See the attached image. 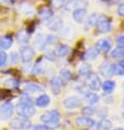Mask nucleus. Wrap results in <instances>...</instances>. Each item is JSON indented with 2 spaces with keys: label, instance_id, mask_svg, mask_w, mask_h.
<instances>
[{
  "label": "nucleus",
  "instance_id": "38",
  "mask_svg": "<svg viewBox=\"0 0 124 130\" xmlns=\"http://www.w3.org/2000/svg\"><path fill=\"white\" fill-rule=\"evenodd\" d=\"M108 113H109V110H108V108H100L97 111V115L99 116L100 118H107Z\"/></svg>",
  "mask_w": 124,
  "mask_h": 130
},
{
  "label": "nucleus",
  "instance_id": "33",
  "mask_svg": "<svg viewBox=\"0 0 124 130\" xmlns=\"http://www.w3.org/2000/svg\"><path fill=\"white\" fill-rule=\"evenodd\" d=\"M5 85L9 88H17L19 86V80L15 78H8L5 80Z\"/></svg>",
  "mask_w": 124,
  "mask_h": 130
},
{
  "label": "nucleus",
  "instance_id": "5",
  "mask_svg": "<svg viewBox=\"0 0 124 130\" xmlns=\"http://www.w3.org/2000/svg\"><path fill=\"white\" fill-rule=\"evenodd\" d=\"M86 82H87L88 87L91 90H94V92H98L101 88V84H102L100 80V77L96 73H92V72L88 76H86Z\"/></svg>",
  "mask_w": 124,
  "mask_h": 130
},
{
  "label": "nucleus",
  "instance_id": "24",
  "mask_svg": "<svg viewBox=\"0 0 124 130\" xmlns=\"http://www.w3.org/2000/svg\"><path fill=\"white\" fill-rule=\"evenodd\" d=\"M96 125L98 126V130H111L112 129V121L108 118H102L99 122H96Z\"/></svg>",
  "mask_w": 124,
  "mask_h": 130
},
{
  "label": "nucleus",
  "instance_id": "39",
  "mask_svg": "<svg viewBox=\"0 0 124 130\" xmlns=\"http://www.w3.org/2000/svg\"><path fill=\"white\" fill-rule=\"evenodd\" d=\"M20 102H21V103H25V104H32V105H33V99H32L29 95H27V94L21 97V98H20Z\"/></svg>",
  "mask_w": 124,
  "mask_h": 130
},
{
  "label": "nucleus",
  "instance_id": "21",
  "mask_svg": "<svg viewBox=\"0 0 124 130\" xmlns=\"http://www.w3.org/2000/svg\"><path fill=\"white\" fill-rule=\"evenodd\" d=\"M13 40L10 35H4L0 38V48L1 50H9L12 46Z\"/></svg>",
  "mask_w": 124,
  "mask_h": 130
},
{
  "label": "nucleus",
  "instance_id": "15",
  "mask_svg": "<svg viewBox=\"0 0 124 130\" xmlns=\"http://www.w3.org/2000/svg\"><path fill=\"white\" fill-rule=\"evenodd\" d=\"M65 85V83L63 82V79L60 77H57L55 76L51 79V90L54 95H58L60 93V88L61 86Z\"/></svg>",
  "mask_w": 124,
  "mask_h": 130
},
{
  "label": "nucleus",
  "instance_id": "34",
  "mask_svg": "<svg viewBox=\"0 0 124 130\" xmlns=\"http://www.w3.org/2000/svg\"><path fill=\"white\" fill-rule=\"evenodd\" d=\"M97 112V110H96V108H94L93 106H90V105H88V106H86V107H84L82 108V113L85 116H92L93 113H96Z\"/></svg>",
  "mask_w": 124,
  "mask_h": 130
},
{
  "label": "nucleus",
  "instance_id": "20",
  "mask_svg": "<svg viewBox=\"0 0 124 130\" xmlns=\"http://www.w3.org/2000/svg\"><path fill=\"white\" fill-rule=\"evenodd\" d=\"M69 51H70V48H69L68 45H66V44H59V45H57L56 48H55L54 53L58 57H65V56H67V55H68Z\"/></svg>",
  "mask_w": 124,
  "mask_h": 130
},
{
  "label": "nucleus",
  "instance_id": "14",
  "mask_svg": "<svg viewBox=\"0 0 124 130\" xmlns=\"http://www.w3.org/2000/svg\"><path fill=\"white\" fill-rule=\"evenodd\" d=\"M23 92L27 94V95L28 94H36V93L44 92V88L36 83H28V84H24Z\"/></svg>",
  "mask_w": 124,
  "mask_h": 130
},
{
  "label": "nucleus",
  "instance_id": "1",
  "mask_svg": "<svg viewBox=\"0 0 124 130\" xmlns=\"http://www.w3.org/2000/svg\"><path fill=\"white\" fill-rule=\"evenodd\" d=\"M41 121L44 123V125L48 126L50 129L56 128L59 123L60 120V113L58 110L56 109H52V110H46L41 115L40 117Z\"/></svg>",
  "mask_w": 124,
  "mask_h": 130
},
{
  "label": "nucleus",
  "instance_id": "41",
  "mask_svg": "<svg viewBox=\"0 0 124 130\" xmlns=\"http://www.w3.org/2000/svg\"><path fill=\"white\" fill-rule=\"evenodd\" d=\"M116 12H117V14L120 15V17H122L124 18V2H121V4L117 6V8H116Z\"/></svg>",
  "mask_w": 124,
  "mask_h": 130
},
{
  "label": "nucleus",
  "instance_id": "8",
  "mask_svg": "<svg viewBox=\"0 0 124 130\" xmlns=\"http://www.w3.org/2000/svg\"><path fill=\"white\" fill-rule=\"evenodd\" d=\"M115 67L116 64L114 63H109V62H103L102 64L100 65L99 72L103 77H111L112 75H114V72H115Z\"/></svg>",
  "mask_w": 124,
  "mask_h": 130
},
{
  "label": "nucleus",
  "instance_id": "6",
  "mask_svg": "<svg viewBox=\"0 0 124 130\" xmlns=\"http://www.w3.org/2000/svg\"><path fill=\"white\" fill-rule=\"evenodd\" d=\"M35 51L30 45H24L20 48V58L23 63H29L34 58Z\"/></svg>",
  "mask_w": 124,
  "mask_h": 130
},
{
  "label": "nucleus",
  "instance_id": "22",
  "mask_svg": "<svg viewBox=\"0 0 124 130\" xmlns=\"http://www.w3.org/2000/svg\"><path fill=\"white\" fill-rule=\"evenodd\" d=\"M115 86H116V84L112 79H106L101 84V88L103 89V92L106 94H111L113 92V89L115 88Z\"/></svg>",
  "mask_w": 124,
  "mask_h": 130
},
{
  "label": "nucleus",
  "instance_id": "36",
  "mask_svg": "<svg viewBox=\"0 0 124 130\" xmlns=\"http://www.w3.org/2000/svg\"><path fill=\"white\" fill-rule=\"evenodd\" d=\"M57 42V38L55 37V35H46L45 37V44L46 45H52V44H55Z\"/></svg>",
  "mask_w": 124,
  "mask_h": 130
},
{
  "label": "nucleus",
  "instance_id": "37",
  "mask_svg": "<svg viewBox=\"0 0 124 130\" xmlns=\"http://www.w3.org/2000/svg\"><path fill=\"white\" fill-rule=\"evenodd\" d=\"M29 130H51L50 128H48V126L46 125H35V126H32L29 128Z\"/></svg>",
  "mask_w": 124,
  "mask_h": 130
},
{
  "label": "nucleus",
  "instance_id": "19",
  "mask_svg": "<svg viewBox=\"0 0 124 130\" xmlns=\"http://www.w3.org/2000/svg\"><path fill=\"white\" fill-rule=\"evenodd\" d=\"M34 103H35V105H36L37 107H42V108H44V107H47L48 105H50L51 98H50V96L48 95H46V94H41V95L34 100Z\"/></svg>",
  "mask_w": 124,
  "mask_h": 130
},
{
  "label": "nucleus",
  "instance_id": "45",
  "mask_svg": "<svg viewBox=\"0 0 124 130\" xmlns=\"http://www.w3.org/2000/svg\"><path fill=\"white\" fill-rule=\"evenodd\" d=\"M119 65H120L121 67H123V69H124V57H123V58H121V60H120Z\"/></svg>",
  "mask_w": 124,
  "mask_h": 130
},
{
  "label": "nucleus",
  "instance_id": "40",
  "mask_svg": "<svg viewBox=\"0 0 124 130\" xmlns=\"http://www.w3.org/2000/svg\"><path fill=\"white\" fill-rule=\"evenodd\" d=\"M10 58L12 63H18L19 60H20V54H18V52H11Z\"/></svg>",
  "mask_w": 124,
  "mask_h": 130
},
{
  "label": "nucleus",
  "instance_id": "46",
  "mask_svg": "<svg viewBox=\"0 0 124 130\" xmlns=\"http://www.w3.org/2000/svg\"><path fill=\"white\" fill-rule=\"evenodd\" d=\"M111 130H124L123 127H117V128H114V129H111Z\"/></svg>",
  "mask_w": 124,
  "mask_h": 130
},
{
  "label": "nucleus",
  "instance_id": "11",
  "mask_svg": "<svg viewBox=\"0 0 124 130\" xmlns=\"http://www.w3.org/2000/svg\"><path fill=\"white\" fill-rule=\"evenodd\" d=\"M76 125L79 128H91L96 125V121L89 116H80L76 118Z\"/></svg>",
  "mask_w": 124,
  "mask_h": 130
},
{
  "label": "nucleus",
  "instance_id": "32",
  "mask_svg": "<svg viewBox=\"0 0 124 130\" xmlns=\"http://www.w3.org/2000/svg\"><path fill=\"white\" fill-rule=\"evenodd\" d=\"M59 77L64 80H68L71 78V72L68 69H61L59 71Z\"/></svg>",
  "mask_w": 124,
  "mask_h": 130
},
{
  "label": "nucleus",
  "instance_id": "4",
  "mask_svg": "<svg viewBox=\"0 0 124 130\" xmlns=\"http://www.w3.org/2000/svg\"><path fill=\"white\" fill-rule=\"evenodd\" d=\"M10 127L13 130H25L31 127V121H30V119L22 118V117L13 118L10 121Z\"/></svg>",
  "mask_w": 124,
  "mask_h": 130
},
{
  "label": "nucleus",
  "instance_id": "7",
  "mask_svg": "<svg viewBox=\"0 0 124 130\" xmlns=\"http://www.w3.org/2000/svg\"><path fill=\"white\" fill-rule=\"evenodd\" d=\"M14 111V107L11 102H7L0 105V119H9L11 118Z\"/></svg>",
  "mask_w": 124,
  "mask_h": 130
},
{
  "label": "nucleus",
  "instance_id": "47",
  "mask_svg": "<svg viewBox=\"0 0 124 130\" xmlns=\"http://www.w3.org/2000/svg\"><path fill=\"white\" fill-rule=\"evenodd\" d=\"M0 1H1V2H9L10 0H0Z\"/></svg>",
  "mask_w": 124,
  "mask_h": 130
},
{
  "label": "nucleus",
  "instance_id": "49",
  "mask_svg": "<svg viewBox=\"0 0 124 130\" xmlns=\"http://www.w3.org/2000/svg\"><path fill=\"white\" fill-rule=\"evenodd\" d=\"M122 119H123V120H124V111H123V112H122Z\"/></svg>",
  "mask_w": 124,
  "mask_h": 130
},
{
  "label": "nucleus",
  "instance_id": "28",
  "mask_svg": "<svg viewBox=\"0 0 124 130\" xmlns=\"http://www.w3.org/2000/svg\"><path fill=\"white\" fill-rule=\"evenodd\" d=\"M17 40L19 43H21V44H27L28 42H29V34H28V32L25 31V30H21V31H19L18 32V34H17Z\"/></svg>",
  "mask_w": 124,
  "mask_h": 130
},
{
  "label": "nucleus",
  "instance_id": "23",
  "mask_svg": "<svg viewBox=\"0 0 124 130\" xmlns=\"http://www.w3.org/2000/svg\"><path fill=\"white\" fill-rule=\"evenodd\" d=\"M99 55V52L97 51L96 47H90L89 50H87L86 52L84 53L82 55V58L85 61H92V60H96Z\"/></svg>",
  "mask_w": 124,
  "mask_h": 130
},
{
  "label": "nucleus",
  "instance_id": "13",
  "mask_svg": "<svg viewBox=\"0 0 124 130\" xmlns=\"http://www.w3.org/2000/svg\"><path fill=\"white\" fill-rule=\"evenodd\" d=\"M88 6L87 0H68L65 5L67 10H76L80 8H86Z\"/></svg>",
  "mask_w": 124,
  "mask_h": 130
},
{
  "label": "nucleus",
  "instance_id": "9",
  "mask_svg": "<svg viewBox=\"0 0 124 130\" xmlns=\"http://www.w3.org/2000/svg\"><path fill=\"white\" fill-rule=\"evenodd\" d=\"M63 105L65 108H67V109H76L81 105V99L78 96L71 95L64 99Z\"/></svg>",
  "mask_w": 124,
  "mask_h": 130
},
{
  "label": "nucleus",
  "instance_id": "16",
  "mask_svg": "<svg viewBox=\"0 0 124 130\" xmlns=\"http://www.w3.org/2000/svg\"><path fill=\"white\" fill-rule=\"evenodd\" d=\"M87 15V9L86 8H80V9H76L73 10V19L77 23H82L86 19Z\"/></svg>",
  "mask_w": 124,
  "mask_h": 130
},
{
  "label": "nucleus",
  "instance_id": "30",
  "mask_svg": "<svg viewBox=\"0 0 124 130\" xmlns=\"http://www.w3.org/2000/svg\"><path fill=\"white\" fill-rule=\"evenodd\" d=\"M31 73L34 74V75H41V74H43L44 73V65L42 64L41 62H37L35 65H33Z\"/></svg>",
  "mask_w": 124,
  "mask_h": 130
},
{
  "label": "nucleus",
  "instance_id": "17",
  "mask_svg": "<svg viewBox=\"0 0 124 130\" xmlns=\"http://www.w3.org/2000/svg\"><path fill=\"white\" fill-rule=\"evenodd\" d=\"M37 13H38V15H40V18L42 19V20H44V21H48V20H51V19L54 17L53 10L50 9V8H47V7L40 8L38 9V11H37Z\"/></svg>",
  "mask_w": 124,
  "mask_h": 130
},
{
  "label": "nucleus",
  "instance_id": "44",
  "mask_svg": "<svg viewBox=\"0 0 124 130\" xmlns=\"http://www.w3.org/2000/svg\"><path fill=\"white\" fill-rule=\"evenodd\" d=\"M45 57L50 61H53V60H55V53L53 51H48L46 53V55H45Z\"/></svg>",
  "mask_w": 124,
  "mask_h": 130
},
{
  "label": "nucleus",
  "instance_id": "42",
  "mask_svg": "<svg viewBox=\"0 0 124 130\" xmlns=\"http://www.w3.org/2000/svg\"><path fill=\"white\" fill-rule=\"evenodd\" d=\"M114 75H119V76L124 75V69H123V67H121L119 64H116V67H115V72H114Z\"/></svg>",
  "mask_w": 124,
  "mask_h": 130
},
{
  "label": "nucleus",
  "instance_id": "35",
  "mask_svg": "<svg viewBox=\"0 0 124 130\" xmlns=\"http://www.w3.org/2000/svg\"><path fill=\"white\" fill-rule=\"evenodd\" d=\"M8 61V54L4 50H0V67L5 66Z\"/></svg>",
  "mask_w": 124,
  "mask_h": 130
},
{
  "label": "nucleus",
  "instance_id": "12",
  "mask_svg": "<svg viewBox=\"0 0 124 130\" xmlns=\"http://www.w3.org/2000/svg\"><path fill=\"white\" fill-rule=\"evenodd\" d=\"M94 47L97 48V51L99 53H108L112 47V44L108 39H100V40L97 41Z\"/></svg>",
  "mask_w": 124,
  "mask_h": 130
},
{
  "label": "nucleus",
  "instance_id": "26",
  "mask_svg": "<svg viewBox=\"0 0 124 130\" xmlns=\"http://www.w3.org/2000/svg\"><path fill=\"white\" fill-rule=\"evenodd\" d=\"M92 72V66L89 64V63H84L81 66L79 67V70H78V73H79L80 76H88L89 74Z\"/></svg>",
  "mask_w": 124,
  "mask_h": 130
},
{
  "label": "nucleus",
  "instance_id": "10",
  "mask_svg": "<svg viewBox=\"0 0 124 130\" xmlns=\"http://www.w3.org/2000/svg\"><path fill=\"white\" fill-rule=\"evenodd\" d=\"M63 25H64V22H63V19L60 17H53L51 20H48L47 22V29L53 32H57V31H60L63 29Z\"/></svg>",
  "mask_w": 124,
  "mask_h": 130
},
{
  "label": "nucleus",
  "instance_id": "31",
  "mask_svg": "<svg viewBox=\"0 0 124 130\" xmlns=\"http://www.w3.org/2000/svg\"><path fill=\"white\" fill-rule=\"evenodd\" d=\"M66 2H67V0H51V6L53 9L58 10V9L65 7Z\"/></svg>",
  "mask_w": 124,
  "mask_h": 130
},
{
  "label": "nucleus",
  "instance_id": "2",
  "mask_svg": "<svg viewBox=\"0 0 124 130\" xmlns=\"http://www.w3.org/2000/svg\"><path fill=\"white\" fill-rule=\"evenodd\" d=\"M15 111L20 117L27 119H30L35 115V108L32 104H25L21 102L15 106Z\"/></svg>",
  "mask_w": 124,
  "mask_h": 130
},
{
  "label": "nucleus",
  "instance_id": "43",
  "mask_svg": "<svg viewBox=\"0 0 124 130\" xmlns=\"http://www.w3.org/2000/svg\"><path fill=\"white\" fill-rule=\"evenodd\" d=\"M116 44L117 46H124V34H120L116 38Z\"/></svg>",
  "mask_w": 124,
  "mask_h": 130
},
{
  "label": "nucleus",
  "instance_id": "25",
  "mask_svg": "<svg viewBox=\"0 0 124 130\" xmlns=\"http://www.w3.org/2000/svg\"><path fill=\"white\" fill-rule=\"evenodd\" d=\"M111 57L114 58V60H121V58L124 57V46H117L114 47L112 51H111Z\"/></svg>",
  "mask_w": 124,
  "mask_h": 130
},
{
  "label": "nucleus",
  "instance_id": "48",
  "mask_svg": "<svg viewBox=\"0 0 124 130\" xmlns=\"http://www.w3.org/2000/svg\"><path fill=\"white\" fill-rule=\"evenodd\" d=\"M122 106H123V107H124V98H123V99H122Z\"/></svg>",
  "mask_w": 124,
  "mask_h": 130
},
{
  "label": "nucleus",
  "instance_id": "3",
  "mask_svg": "<svg viewBox=\"0 0 124 130\" xmlns=\"http://www.w3.org/2000/svg\"><path fill=\"white\" fill-rule=\"evenodd\" d=\"M96 28L100 33H108V32H110L112 30V22H111L110 18H108L107 15L99 14Z\"/></svg>",
  "mask_w": 124,
  "mask_h": 130
},
{
  "label": "nucleus",
  "instance_id": "29",
  "mask_svg": "<svg viewBox=\"0 0 124 130\" xmlns=\"http://www.w3.org/2000/svg\"><path fill=\"white\" fill-rule=\"evenodd\" d=\"M98 18H99V14L98 13H91L86 20V27L87 28H94L97 24Z\"/></svg>",
  "mask_w": 124,
  "mask_h": 130
},
{
  "label": "nucleus",
  "instance_id": "18",
  "mask_svg": "<svg viewBox=\"0 0 124 130\" xmlns=\"http://www.w3.org/2000/svg\"><path fill=\"white\" fill-rule=\"evenodd\" d=\"M85 98V102H86L88 105L90 106H94L96 104L99 103L100 100V96L98 95L97 93H93V92H89V93H86L84 96Z\"/></svg>",
  "mask_w": 124,
  "mask_h": 130
},
{
  "label": "nucleus",
  "instance_id": "27",
  "mask_svg": "<svg viewBox=\"0 0 124 130\" xmlns=\"http://www.w3.org/2000/svg\"><path fill=\"white\" fill-rule=\"evenodd\" d=\"M45 37H46V35L43 34V33H37L36 37H35L34 43L38 48H40V50H43L44 46L46 45L45 44Z\"/></svg>",
  "mask_w": 124,
  "mask_h": 130
}]
</instances>
